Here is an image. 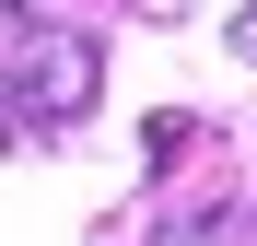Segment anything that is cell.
<instances>
[{"label":"cell","instance_id":"7a4b0ae2","mask_svg":"<svg viewBox=\"0 0 257 246\" xmlns=\"http://www.w3.org/2000/svg\"><path fill=\"white\" fill-rule=\"evenodd\" d=\"M141 246H234V211H176V223H152Z\"/></svg>","mask_w":257,"mask_h":246},{"label":"cell","instance_id":"3957f363","mask_svg":"<svg viewBox=\"0 0 257 246\" xmlns=\"http://www.w3.org/2000/svg\"><path fill=\"white\" fill-rule=\"evenodd\" d=\"M234 47H245V59H257V0H245V12H234Z\"/></svg>","mask_w":257,"mask_h":246},{"label":"cell","instance_id":"277c9868","mask_svg":"<svg viewBox=\"0 0 257 246\" xmlns=\"http://www.w3.org/2000/svg\"><path fill=\"white\" fill-rule=\"evenodd\" d=\"M0 12H24V0H0Z\"/></svg>","mask_w":257,"mask_h":246},{"label":"cell","instance_id":"6da1fadb","mask_svg":"<svg viewBox=\"0 0 257 246\" xmlns=\"http://www.w3.org/2000/svg\"><path fill=\"white\" fill-rule=\"evenodd\" d=\"M94 94H105V47L94 35L82 24H24L12 70H0V106L24 129H70V117H94Z\"/></svg>","mask_w":257,"mask_h":246}]
</instances>
